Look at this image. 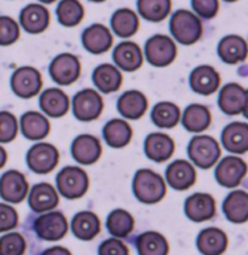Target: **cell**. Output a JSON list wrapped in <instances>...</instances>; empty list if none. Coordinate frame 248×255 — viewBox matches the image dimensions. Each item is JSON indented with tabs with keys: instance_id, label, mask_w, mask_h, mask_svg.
<instances>
[{
	"instance_id": "cell-15",
	"label": "cell",
	"mask_w": 248,
	"mask_h": 255,
	"mask_svg": "<svg viewBox=\"0 0 248 255\" xmlns=\"http://www.w3.org/2000/svg\"><path fill=\"white\" fill-rule=\"evenodd\" d=\"M72 154L73 157L81 165H92L101 157V143L93 135L81 134L73 141Z\"/></svg>"
},
{
	"instance_id": "cell-28",
	"label": "cell",
	"mask_w": 248,
	"mask_h": 255,
	"mask_svg": "<svg viewBox=\"0 0 248 255\" xmlns=\"http://www.w3.org/2000/svg\"><path fill=\"white\" fill-rule=\"evenodd\" d=\"M40 108L51 118H61L69 110V98L63 91L48 89L41 95Z\"/></svg>"
},
{
	"instance_id": "cell-3",
	"label": "cell",
	"mask_w": 248,
	"mask_h": 255,
	"mask_svg": "<svg viewBox=\"0 0 248 255\" xmlns=\"http://www.w3.org/2000/svg\"><path fill=\"white\" fill-rule=\"evenodd\" d=\"M56 180L58 191L69 200L84 196L88 189L87 174L79 167H65L58 173Z\"/></svg>"
},
{
	"instance_id": "cell-34",
	"label": "cell",
	"mask_w": 248,
	"mask_h": 255,
	"mask_svg": "<svg viewBox=\"0 0 248 255\" xmlns=\"http://www.w3.org/2000/svg\"><path fill=\"white\" fill-rule=\"evenodd\" d=\"M139 255H167L168 243L159 232L148 231L138 236L136 241Z\"/></svg>"
},
{
	"instance_id": "cell-31",
	"label": "cell",
	"mask_w": 248,
	"mask_h": 255,
	"mask_svg": "<svg viewBox=\"0 0 248 255\" xmlns=\"http://www.w3.org/2000/svg\"><path fill=\"white\" fill-rule=\"evenodd\" d=\"M212 118L207 107L201 104H192L184 110L183 126L187 131L193 133L204 132L211 125Z\"/></svg>"
},
{
	"instance_id": "cell-35",
	"label": "cell",
	"mask_w": 248,
	"mask_h": 255,
	"mask_svg": "<svg viewBox=\"0 0 248 255\" xmlns=\"http://www.w3.org/2000/svg\"><path fill=\"white\" fill-rule=\"evenodd\" d=\"M139 21L135 11L130 8H120L112 17V27L120 38H130L138 30Z\"/></svg>"
},
{
	"instance_id": "cell-27",
	"label": "cell",
	"mask_w": 248,
	"mask_h": 255,
	"mask_svg": "<svg viewBox=\"0 0 248 255\" xmlns=\"http://www.w3.org/2000/svg\"><path fill=\"white\" fill-rule=\"evenodd\" d=\"M228 247V237L224 231L208 228L198 237V248L204 255H221Z\"/></svg>"
},
{
	"instance_id": "cell-18",
	"label": "cell",
	"mask_w": 248,
	"mask_h": 255,
	"mask_svg": "<svg viewBox=\"0 0 248 255\" xmlns=\"http://www.w3.org/2000/svg\"><path fill=\"white\" fill-rule=\"evenodd\" d=\"M82 44L88 52L99 55L110 49L113 36L109 29L103 24H92L82 33Z\"/></svg>"
},
{
	"instance_id": "cell-16",
	"label": "cell",
	"mask_w": 248,
	"mask_h": 255,
	"mask_svg": "<svg viewBox=\"0 0 248 255\" xmlns=\"http://www.w3.org/2000/svg\"><path fill=\"white\" fill-rule=\"evenodd\" d=\"M166 179L173 189L183 191L195 184L196 171L188 161L176 160L167 167Z\"/></svg>"
},
{
	"instance_id": "cell-10",
	"label": "cell",
	"mask_w": 248,
	"mask_h": 255,
	"mask_svg": "<svg viewBox=\"0 0 248 255\" xmlns=\"http://www.w3.org/2000/svg\"><path fill=\"white\" fill-rule=\"evenodd\" d=\"M36 235L44 241H58L68 232V223L59 212H50L41 215L34 224Z\"/></svg>"
},
{
	"instance_id": "cell-24",
	"label": "cell",
	"mask_w": 248,
	"mask_h": 255,
	"mask_svg": "<svg viewBox=\"0 0 248 255\" xmlns=\"http://www.w3.org/2000/svg\"><path fill=\"white\" fill-rule=\"evenodd\" d=\"M223 211L229 222L246 223L248 220V192L242 190L230 192L223 203Z\"/></svg>"
},
{
	"instance_id": "cell-17",
	"label": "cell",
	"mask_w": 248,
	"mask_h": 255,
	"mask_svg": "<svg viewBox=\"0 0 248 255\" xmlns=\"http://www.w3.org/2000/svg\"><path fill=\"white\" fill-rule=\"evenodd\" d=\"M221 78L217 70L211 66H200L192 72L190 86L194 92L202 96H210L218 90Z\"/></svg>"
},
{
	"instance_id": "cell-11",
	"label": "cell",
	"mask_w": 248,
	"mask_h": 255,
	"mask_svg": "<svg viewBox=\"0 0 248 255\" xmlns=\"http://www.w3.org/2000/svg\"><path fill=\"white\" fill-rule=\"evenodd\" d=\"M248 167L244 160L235 156L224 157L216 169V179L225 188H235L246 175Z\"/></svg>"
},
{
	"instance_id": "cell-13",
	"label": "cell",
	"mask_w": 248,
	"mask_h": 255,
	"mask_svg": "<svg viewBox=\"0 0 248 255\" xmlns=\"http://www.w3.org/2000/svg\"><path fill=\"white\" fill-rule=\"evenodd\" d=\"M247 103V91L238 84H228L222 89L218 98L219 108L227 115L244 113Z\"/></svg>"
},
{
	"instance_id": "cell-38",
	"label": "cell",
	"mask_w": 248,
	"mask_h": 255,
	"mask_svg": "<svg viewBox=\"0 0 248 255\" xmlns=\"http://www.w3.org/2000/svg\"><path fill=\"white\" fill-rule=\"evenodd\" d=\"M138 11L145 19L160 22L167 17L171 11V1L168 0H141L137 2Z\"/></svg>"
},
{
	"instance_id": "cell-29",
	"label": "cell",
	"mask_w": 248,
	"mask_h": 255,
	"mask_svg": "<svg viewBox=\"0 0 248 255\" xmlns=\"http://www.w3.org/2000/svg\"><path fill=\"white\" fill-rule=\"evenodd\" d=\"M21 131L30 140L42 139L50 132V123L44 115L36 112H28L21 118Z\"/></svg>"
},
{
	"instance_id": "cell-26",
	"label": "cell",
	"mask_w": 248,
	"mask_h": 255,
	"mask_svg": "<svg viewBox=\"0 0 248 255\" xmlns=\"http://www.w3.org/2000/svg\"><path fill=\"white\" fill-rule=\"evenodd\" d=\"M148 101L145 96L139 91H127L118 101V110L124 118L137 120L142 118L147 112Z\"/></svg>"
},
{
	"instance_id": "cell-30",
	"label": "cell",
	"mask_w": 248,
	"mask_h": 255,
	"mask_svg": "<svg viewBox=\"0 0 248 255\" xmlns=\"http://www.w3.org/2000/svg\"><path fill=\"white\" fill-rule=\"evenodd\" d=\"M72 230L81 241L93 240L101 230V223L98 217L92 212H80L73 218Z\"/></svg>"
},
{
	"instance_id": "cell-44",
	"label": "cell",
	"mask_w": 248,
	"mask_h": 255,
	"mask_svg": "<svg viewBox=\"0 0 248 255\" xmlns=\"http://www.w3.org/2000/svg\"><path fill=\"white\" fill-rule=\"evenodd\" d=\"M98 255H128V248L120 240L109 239L99 246Z\"/></svg>"
},
{
	"instance_id": "cell-45",
	"label": "cell",
	"mask_w": 248,
	"mask_h": 255,
	"mask_svg": "<svg viewBox=\"0 0 248 255\" xmlns=\"http://www.w3.org/2000/svg\"><path fill=\"white\" fill-rule=\"evenodd\" d=\"M192 5L194 10L204 18L215 17L219 7V2L216 0H194Z\"/></svg>"
},
{
	"instance_id": "cell-37",
	"label": "cell",
	"mask_w": 248,
	"mask_h": 255,
	"mask_svg": "<svg viewBox=\"0 0 248 255\" xmlns=\"http://www.w3.org/2000/svg\"><path fill=\"white\" fill-rule=\"evenodd\" d=\"M181 118V110L176 104L170 102H160L154 107L152 119L156 126L162 128H172L178 124Z\"/></svg>"
},
{
	"instance_id": "cell-40",
	"label": "cell",
	"mask_w": 248,
	"mask_h": 255,
	"mask_svg": "<svg viewBox=\"0 0 248 255\" xmlns=\"http://www.w3.org/2000/svg\"><path fill=\"white\" fill-rule=\"evenodd\" d=\"M25 251L23 236L17 232L5 235L0 241V255H22Z\"/></svg>"
},
{
	"instance_id": "cell-20",
	"label": "cell",
	"mask_w": 248,
	"mask_h": 255,
	"mask_svg": "<svg viewBox=\"0 0 248 255\" xmlns=\"http://www.w3.org/2000/svg\"><path fill=\"white\" fill-rule=\"evenodd\" d=\"M222 143L229 152L245 154L248 151V124H229L222 132Z\"/></svg>"
},
{
	"instance_id": "cell-43",
	"label": "cell",
	"mask_w": 248,
	"mask_h": 255,
	"mask_svg": "<svg viewBox=\"0 0 248 255\" xmlns=\"http://www.w3.org/2000/svg\"><path fill=\"white\" fill-rule=\"evenodd\" d=\"M0 214H1V220H0V231L5 232L12 230L17 226V213L12 207L1 203L0 205Z\"/></svg>"
},
{
	"instance_id": "cell-46",
	"label": "cell",
	"mask_w": 248,
	"mask_h": 255,
	"mask_svg": "<svg viewBox=\"0 0 248 255\" xmlns=\"http://www.w3.org/2000/svg\"><path fill=\"white\" fill-rule=\"evenodd\" d=\"M42 255H72L68 249L63 247H52L48 248L42 253Z\"/></svg>"
},
{
	"instance_id": "cell-22",
	"label": "cell",
	"mask_w": 248,
	"mask_h": 255,
	"mask_svg": "<svg viewBox=\"0 0 248 255\" xmlns=\"http://www.w3.org/2000/svg\"><path fill=\"white\" fill-rule=\"evenodd\" d=\"M58 202L59 198L56 190L47 183L36 184L30 191L29 200H28L30 209L36 213H44V212L51 211L58 205Z\"/></svg>"
},
{
	"instance_id": "cell-2",
	"label": "cell",
	"mask_w": 248,
	"mask_h": 255,
	"mask_svg": "<svg viewBox=\"0 0 248 255\" xmlns=\"http://www.w3.org/2000/svg\"><path fill=\"white\" fill-rule=\"evenodd\" d=\"M171 32L183 45H192L201 38L204 27L198 16L188 10H178L171 18Z\"/></svg>"
},
{
	"instance_id": "cell-23",
	"label": "cell",
	"mask_w": 248,
	"mask_h": 255,
	"mask_svg": "<svg viewBox=\"0 0 248 255\" xmlns=\"http://www.w3.org/2000/svg\"><path fill=\"white\" fill-rule=\"evenodd\" d=\"M218 53L227 64H236L245 61L248 55L247 42L239 35H228L218 45Z\"/></svg>"
},
{
	"instance_id": "cell-33",
	"label": "cell",
	"mask_w": 248,
	"mask_h": 255,
	"mask_svg": "<svg viewBox=\"0 0 248 255\" xmlns=\"http://www.w3.org/2000/svg\"><path fill=\"white\" fill-rule=\"evenodd\" d=\"M103 135L108 145L113 148H122L130 143L132 138V128L126 121L114 119L104 126Z\"/></svg>"
},
{
	"instance_id": "cell-21",
	"label": "cell",
	"mask_w": 248,
	"mask_h": 255,
	"mask_svg": "<svg viewBox=\"0 0 248 255\" xmlns=\"http://www.w3.org/2000/svg\"><path fill=\"white\" fill-rule=\"evenodd\" d=\"M21 25L25 32L38 34L44 32L50 23V13L46 7L39 4H32L25 6L19 15Z\"/></svg>"
},
{
	"instance_id": "cell-12",
	"label": "cell",
	"mask_w": 248,
	"mask_h": 255,
	"mask_svg": "<svg viewBox=\"0 0 248 255\" xmlns=\"http://www.w3.org/2000/svg\"><path fill=\"white\" fill-rule=\"evenodd\" d=\"M184 211L193 222H206L215 217L216 201L208 194H194L185 201Z\"/></svg>"
},
{
	"instance_id": "cell-8",
	"label": "cell",
	"mask_w": 248,
	"mask_h": 255,
	"mask_svg": "<svg viewBox=\"0 0 248 255\" xmlns=\"http://www.w3.org/2000/svg\"><path fill=\"white\" fill-rule=\"evenodd\" d=\"M80 62L70 53H62L51 62L50 75L58 85L68 86L78 80L80 75Z\"/></svg>"
},
{
	"instance_id": "cell-19",
	"label": "cell",
	"mask_w": 248,
	"mask_h": 255,
	"mask_svg": "<svg viewBox=\"0 0 248 255\" xmlns=\"http://www.w3.org/2000/svg\"><path fill=\"white\" fill-rule=\"evenodd\" d=\"M145 155L155 162H164L172 156L175 151V141L165 133H152L145 138Z\"/></svg>"
},
{
	"instance_id": "cell-6",
	"label": "cell",
	"mask_w": 248,
	"mask_h": 255,
	"mask_svg": "<svg viewBox=\"0 0 248 255\" xmlns=\"http://www.w3.org/2000/svg\"><path fill=\"white\" fill-rule=\"evenodd\" d=\"M58 160V150L48 143L35 144L27 154L28 167L38 174H46L53 171Z\"/></svg>"
},
{
	"instance_id": "cell-25",
	"label": "cell",
	"mask_w": 248,
	"mask_h": 255,
	"mask_svg": "<svg viewBox=\"0 0 248 255\" xmlns=\"http://www.w3.org/2000/svg\"><path fill=\"white\" fill-rule=\"evenodd\" d=\"M116 66L126 72H135L143 63V56L139 46L135 42H121L115 47L113 53Z\"/></svg>"
},
{
	"instance_id": "cell-9",
	"label": "cell",
	"mask_w": 248,
	"mask_h": 255,
	"mask_svg": "<svg viewBox=\"0 0 248 255\" xmlns=\"http://www.w3.org/2000/svg\"><path fill=\"white\" fill-rule=\"evenodd\" d=\"M41 74L32 67L18 68L11 78L12 91L21 98L34 97L41 90Z\"/></svg>"
},
{
	"instance_id": "cell-47",
	"label": "cell",
	"mask_w": 248,
	"mask_h": 255,
	"mask_svg": "<svg viewBox=\"0 0 248 255\" xmlns=\"http://www.w3.org/2000/svg\"><path fill=\"white\" fill-rule=\"evenodd\" d=\"M244 115L246 116L248 119V90H247V103H246V107H245V110H244Z\"/></svg>"
},
{
	"instance_id": "cell-14",
	"label": "cell",
	"mask_w": 248,
	"mask_h": 255,
	"mask_svg": "<svg viewBox=\"0 0 248 255\" xmlns=\"http://www.w3.org/2000/svg\"><path fill=\"white\" fill-rule=\"evenodd\" d=\"M1 198L11 203L24 200L28 192V183L24 175L17 171H7L1 175Z\"/></svg>"
},
{
	"instance_id": "cell-5",
	"label": "cell",
	"mask_w": 248,
	"mask_h": 255,
	"mask_svg": "<svg viewBox=\"0 0 248 255\" xmlns=\"http://www.w3.org/2000/svg\"><path fill=\"white\" fill-rule=\"evenodd\" d=\"M177 46L166 35H154L145 44V57L154 67L170 66L175 61Z\"/></svg>"
},
{
	"instance_id": "cell-39",
	"label": "cell",
	"mask_w": 248,
	"mask_h": 255,
	"mask_svg": "<svg viewBox=\"0 0 248 255\" xmlns=\"http://www.w3.org/2000/svg\"><path fill=\"white\" fill-rule=\"evenodd\" d=\"M56 12L59 23L64 27H74L81 22L84 17V7L75 0H64L59 2Z\"/></svg>"
},
{
	"instance_id": "cell-32",
	"label": "cell",
	"mask_w": 248,
	"mask_h": 255,
	"mask_svg": "<svg viewBox=\"0 0 248 255\" xmlns=\"http://www.w3.org/2000/svg\"><path fill=\"white\" fill-rule=\"evenodd\" d=\"M93 83L103 93H112L120 89L121 73L112 64H101L93 72Z\"/></svg>"
},
{
	"instance_id": "cell-4",
	"label": "cell",
	"mask_w": 248,
	"mask_h": 255,
	"mask_svg": "<svg viewBox=\"0 0 248 255\" xmlns=\"http://www.w3.org/2000/svg\"><path fill=\"white\" fill-rule=\"evenodd\" d=\"M188 154L196 166L208 169L218 161L221 148L215 138L210 135H198L190 140Z\"/></svg>"
},
{
	"instance_id": "cell-7",
	"label": "cell",
	"mask_w": 248,
	"mask_h": 255,
	"mask_svg": "<svg viewBox=\"0 0 248 255\" xmlns=\"http://www.w3.org/2000/svg\"><path fill=\"white\" fill-rule=\"evenodd\" d=\"M73 110L78 120H96L103 110V99L95 90H82L74 97Z\"/></svg>"
},
{
	"instance_id": "cell-42",
	"label": "cell",
	"mask_w": 248,
	"mask_h": 255,
	"mask_svg": "<svg viewBox=\"0 0 248 255\" xmlns=\"http://www.w3.org/2000/svg\"><path fill=\"white\" fill-rule=\"evenodd\" d=\"M18 125H17L16 118L11 113L1 112L0 114V141L1 143H8L15 139Z\"/></svg>"
},
{
	"instance_id": "cell-36",
	"label": "cell",
	"mask_w": 248,
	"mask_h": 255,
	"mask_svg": "<svg viewBox=\"0 0 248 255\" xmlns=\"http://www.w3.org/2000/svg\"><path fill=\"white\" fill-rule=\"evenodd\" d=\"M107 228L113 236L124 239L128 236L135 228V219L124 209H115L107 219Z\"/></svg>"
},
{
	"instance_id": "cell-1",
	"label": "cell",
	"mask_w": 248,
	"mask_h": 255,
	"mask_svg": "<svg viewBox=\"0 0 248 255\" xmlns=\"http://www.w3.org/2000/svg\"><path fill=\"white\" fill-rule=\"evenodd\" d=\"M135 196L145 205L160 202L166 195V184L160 174L152 169H139L133 179Z\"/></svg>"
},
{
	"instance_id": "cell-41",
	"label": "cell",
	"mask_w": 248,
	"mask_h": 255,
	"mask_svg": "<svg viewBox=\"0 0 248 255\" xmlns=\"http://www.w3.org/2000/svg\"><path fill=\"white\" fill-rule=\"evenodd\" d=\"M19 38V27L12 18L6 16L0 17V45L13 44Z\"/></svg>"
}]
</instances>
